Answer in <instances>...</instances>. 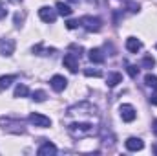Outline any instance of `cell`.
Instances as JSON below:
<instances>
[{"mask_svg":"<svg viewBox=\"0 0 157 156\" xmlns=\"http://www.w3.org/2000/svg\"><path fill=\"white\" fill-rule=\"evenodd\" d=\"M68 132H70L71 138L82 140V138L93 136V134L97 132V129H95L91 123H71V125H68Z\"/></svg>","mask_w":157,"mask_h":156,"instance_id":"obj_1","label":"cell"},{"mask_svg":"<svg viewBox=\"0 0 157 156\" xmlns=\"http://www.w3.org/2000/svg\"><path fill=\"white\" fill-rule=\"evenodd\" d=\"M0 127L6 132L11 134H24L26 132V125L22 119H13V117H0Z\"/></svg>","mask_w":157,"mask_h":156,"instance_id":"obj_2","label":"cell"},{"mask_svg":"<svg viewBox=\"0 0 157 156\" xmlns=\"http://www.w3.org/2000/svg\"><path fill=\"white\" fill-rule=\"evenodd\" d=\"M78 24L86 30V31H99L102 28V20L99 17H91V15H84L78 18Z\"/></svg>","mask_w":157,"mask_h":156,"instance_id":"obj_3","label":"cell"},{"mask_svg":"<svg viewBox=\"0 0 157 156\" xmlns=\"http://www.w3.org/2000/svg\"><path fill=\"white\" fill-rule=\"evenodd\" d=\"M119 114H121V119H122V121H126V123H132V121L137 117L135 109H133L132 105H128V103H124V105H121V107H119Z\"/></svg>","mask_w":157,"mask_h":156,"instance_id":"obj_4","label":"cell"},{"mask_svg":"<svg viewBox=\"0 0 157 156\" xmlns=\"http://www.w3.org/2000/svg\"><path fill=\"white\" fill-rule=\"evenodd\" d=\"M57 11L53 9V7H48V6H42L39 9V17L42 22H48V24H53L55 20H57Z\"/></svg>","mask_w":157,"mask_h":156,"instance_id":"obj_5","label":"cell"},{"mask_svg":"<svg viewBox=\"0 0 157 156\" xmlns=\"http://www.w3.org/2000/svg\"><path fill=\"white\" fill-rule=\"evenodd\" d=\"M28 119H29V123H33L35 127H40V129H48V127H51V119H49L48 116L37 114V112H31Z\"/></svg>","mask_w":157,"mask_h":156,"instance_id":"obj_6","label":"cell"},{"mask_svg":"<svg viewBox=\"0 0 157 156\" xmlns=\"http://www.w3.org/2000/svg\"><path fill=\"white\" fill-rule=\"evenodd\" d=\"M62 64H64L71 74H75L78 70V55H75V53H66L64 59H62Z\"/></svg>","mask_w":157,"mask_h":156,"instance_id":"obj_7","label":"cell"},{"mask_svg":"<svg viewBox=\"0 0 157 156\" xmlns=\"http://www.w3.org/2000/svg\"><path fill=\"white\" fill-rule=\"evenodd\" d=\"M15 51V40L13 39H0V53L9 57Z\"/></svg>","mask_w":157,"mask_h":156,"instance_id":"obj_8","label":"cell"},{"mask_svg":"<svg viewBox=\"0 0 157 156\" xmlns=\"http://www.w3.org/2000/svg\"><path fill=\"white\" fill-rule=\"evenodd\" d=\"M49 83H51V88H53L55 92H62V90L66 88V84H68V81H66L64 76H53Z\"/></svg>","mask_w":157,"mask_h":156,"instance_id":"obj_9","label":"cell"},{"mask_svg":"<svg viewBox=\"0 0 157 156\" xmlns=\"http://www.w3.org/2000/svg\"><path fill=\"white\" fill-rule=\"evenodd\" d=\"M39 156H49V154H57V147L51 143V142H44L39 147Z\"/></svg>","mask_w":157,"mask_h":156,"instance_id":"obj_10","label":"cell"},{"mask_svg":"<svg viewBox=\"0 0 157 156\" xmlns=\"http://www.w3.org/2000/svg\"><path fill=\"white\" fill-rule=\"evenodd\" d=\"M88 57H90V61H91L93 64H102V63H104V53H102V50H99V48L90 50Z\"/></svg>","mask_w":157,"mask_h":156,"instance_id":"obj_11","label":"cell"},{"mask_svg":"<svg viewBox=\"0 0 157 156\" xmlns=\"http://www.w3.org/2000/svg\"><path fill=\"white\" fill-rule=\"evenodd\" d=\"M143 147H144V143H143L141 138H128L126 140V149L128 151H133L135 153V151H141Z\"/></svg>","mask_w":157,"mask_h":156,"instance_id":"obj_12","label":"cell"},{"mask_svg":"<svg viewBox=\"0 0 157 156\" xmlns=\"http://www.w3.org/2000/svg\"><path fill=\"white\" fill-rule=\"evenodd\" d=\"M141 48H143V42L139 39H135V37H128V39H126V50H128V51L137 53Z\"/></svg>","mask_w":157,"mask_h":156,"instance_id":"obj_13","label":"cell"},{"mask_svg":"<svg viewBox=\"0 0 157 156\" xmlns=\"http://www.w3.org/2000/svg\"><path fill=\"white\" fill-rule=\"evenodd\" d=\"M122 81V76L119 74V72H110L108 76H106V84L110 86V88H113V86H117L119 83Z\"/></svg>","mask_w":157,"mask_h":156,"instance_id":"obj_14","label":"cell"},{"mask_svg":"<svg viewBox=\"0 0 157 156\" xmlns=\"http://www.w3.org/2000/svg\"><path fill=\"white\" fill-rule=\"evenodd\" d=\"M55 7H57V13H59V15H62V17H70V15L73 13V9H71L68 4H64V2H57V6H55Z\"/></svg>","mask_w":157,"mask_h":156,"instance_id":"obj_15","label":"cell"},{"mask_svg":"<svg viewBox=\"0 0 157 156\" xmlns=\"http://www.w3.org/2000/svg\"><path fill=\"white\" fill-rule=\"evenodd\" d=\"M13 96H15V97H28V96H29V88H28L26 84H20V83H18V84L15 86V94H13Z\"/></svg>","mask_w":157,"mask_h":156,"instance_id":"obj_16","label":"cell"},{"mask_svg":"<svg viewBox=\"0 0 157 156\" xmlns=\"http://www.w3.org/2000/svg\"><path fill=\"white\" fill-rule=\"evenodd\" d=\"M17 81V76H2L0 77V90H6L11 86V83Z\"/></svg>","mask_w":157,"mask_h":156,"instance_id":"obj_17","label":"cell"},{"mask_svg":"<svg viewBox=\"0 0 157 156\" xmlns=\"http://www.w3.org/2000/svg\"><path fill=\"white\" fill-rule=\"evenodd\" d=\"M33 53H37V55H49V53H55V48L46 50V48H42V44H37V46H33Z\"/></svg>","mask_w":157,"mask_h":156,"instance_id":"obj_18","label":"cell"},{"mask_svg":"<svg viewBox=\"0 0 157 156\" xmlns=\"http://www.w3.org/2000/svg\"><path fill=\"white\" fill-rule=\"evenodd\" d=\"M46 97H48V96H46V92H44V90H35V92L31 94V99H33V101H37V103L46 101Z\"/></svg>","mask_w":157,"mask_h":156,"instance_id":"obj_19","label":"cell"},{"mask_svg":"<svg viewBox=\"0 0 157 156\" xmlns=\"http://www.w3.org/2000/svg\"><path fill=\"white\" fill-rule=\"evenodd\" d=\"M144 83H146V86H150V88H155V90H157V76L146 74V77H144Z\"/></svg>","mask_w":157,"mask_h":156,"instance_id":"obj_20","label":"cell"},{"mask_svg":"<svg viewBox=\"0 0 157 156\" xmlns=\"http://www.w3.org/2000/svg\"><path fill=\"white\" fill-rule=\"evenodd\" d=\"M141 66H143V68H154V66H155V59L150 57V55H146V57L141 61Z\"/></svg>","mask_w":157,"mask_h":156,"instance_id":"obj_21","label":"cell"},{"mask_svg":"<svg viewBox=\"0 0 157 156\" xmlns=\"http://www.w3.org/2000/svg\"><path fill=\"white\" fill-rule=\"evenodd\" d=\"M84 76H88V77H102V72L101 70H93V68H86Z\"/></svg>","mask_w":157,"mask_h":156,"instance_id":"obj_22","label":"cell"},{"mask_svg":"<svg viewBox=\"0 0 157 156\" xmlns=\"http://www.w3.org/2000/svg\"><path fill=\"white\" fill-rule=\"evenodd\" d=\"M128 74H130L132 77H137V76H139V68H137V66H132V64H130V66H128Z\"/></svg>","mask_w":157,"mask_h":156,"instance_id":"obj_23","label":"cell"},{"mask_svg":"<svg viewBox=\"0 0 157 156\" xmlns=\"http://www.w3.org/2000/svg\"><path fill=\"white\" fill-rule=\"evenodd\" d=\"M77 26H80L78 20H68V22H66V28H68V30H75Z\"/></svg>","mask_w":157,"mask_h":156,"instance_id":"obj_24","label":"cell"},{"mask_svg":"<svg viewBox=\"0 0 157 156\" xmlns=\"http://www.w3.org/2000/svg\"><path fill=\"white\" fill-rule=\"evenodd\" d=\"M6 15H7V9H6L4 2H0V20H2V18H6Z\"/></svg>","mask_w":157,"mask_h":156,"instance_id":"obj_25","label":"cell"},{"mask_svg":"<svg viewBox=\"0 0 157 156\" xmlns=\"http://www.w3.org/2000/svg\"><path fill=\"white\" fill-rule=\"evenodd\" d=\"M22 18H24V17L17 13V15H15V24H17V26H20V22H22Z\"/></svg>","mask_w":157,"mask_h":156,"instance_id":"obj_26","label":"cell"},{"mask_svg":"<svg viewBox=\"0 0 157 156\" xmlns=\"http://www.w3.org/2000/svg\"><path fill=\"white\" fill-rule=\"evenodd\" d=\"M150 103H152V105H155V107H157V94H154V96H150Z\"/></svg>","mask_w":157,"mask_h":156,"instance_id":"obj_27","label":"cell"},{"mask_svg":"<svg viewBox=\"0 0 157 156\" xmlns=\"http://www.w3.org/2000/svg\"><path fill=\"white\" fill-rule=\"evenodd\" d=\"M154 134H155V136H157V119H155V121H154Z\"/></svg>","mask_w":157,"mask_h":156,"instance_id":"obj_28","label":"cell"},{"mask_svg":"<svg viewBox=\"0 0 157 156\" xmlns=\"http://www.w3.org/2000/svg\"><path fill=\"white\" fill-rule=\"evenodd\" d=\"M70 2H78V0H70Z\"/></svg>","mask_w":157,"mask_h":156,"instance_id":"obj_29","label":"cell"},{"mask_svg":"<svg viewBox=\"0 0 157 156\" xmlns=\"http://www.w3.org/2000/svg\"><path fill=\"white\" fill-rule=\"evenodd\" d=\"M154 151H155V154H157V147H155V149H154Z\"/></svg>","mask_w":157,"mask_h":156,"instance_id":"obj_30","label":"cell"},{"mask_svg":"<svg viewBox=\"0 0 157 156\" xmlns=\"http://www.w3.org/2000/svg\"><path fill=\"white\" fill-rule=\"evenodd\" d=\"M13 2H20V0H13Z\"/></svg>","mask_w":157,"mask_h":156,"instance_id":"obj_31","label":"cell"},{"mask_svg":"<svg viewBox=\"0 0 157 156\" xmlns=\"http://www.w3.org/2000/svg\"><path fill=\"white\" fill-rule=\"evenodd\" d=\"M155 48H157V46H155Z\"/></svg>","mask_w":157,"mask_h":156,"instance_id":"obj_32","label":"cell"}]
</instances>
